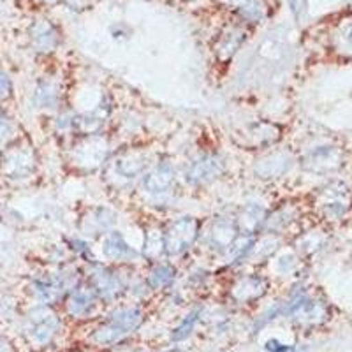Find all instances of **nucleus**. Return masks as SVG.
Masks as SVG:
<instances>
[{
	"label": "nucleus",
	"instance_id": "obj_1",
	"mask_svg": "<svg viewBox=\"0 0 352 352\" xmlns=\"http://www.w3.org/2000/svg\"><path fill=\"white\" fill-rule=\"evenodd\" d=\"M197 231H199V224H197L196 219L184 217V219L180 220H175V222L166 229L164 236H162L164 250L168 254H171V256L182 254L194 243V240H196L197 236Z\"/></svg>",
	"mask_w": 352,
	"mask_h": 352
},
{
	"label": "nucleus",
	"instance_id": "obj_2",
	"mask_svg": "<svg viewBox=\"0 0 352 352\" xmlns=\"http://www.w3.org/2000/svg\"><path fill=\"white\" fill-rule=\"evenodd\" d=\"M141 322V314L136 308H129V310H122L116 316L111 317L108 324L104 328H100L99 333L94 336V340L97 344H111V342L118 340L124 335L131 333L132 329L138 328Z\"/></svg>",
	"mask_w": 352,
	"mask_h": 352
},
{
	"label": "nucleus",
	"instance_id": "obj_3",
	"mask_svg": "<svg viewBox=\"0 0 352 352\" xmlns=\"http://www.w3.org/2000/svg\"><path fill=\"white\" fill-rule=\"evenodd\" d=\"M222 171V164H220L219 159H204L199 160L190 173H188V178L194 184H203V182H210L213 178L220 175Z\"/></svg>",
	"mask_w": 352,
	"mask_h": 352
},
{
	"label": "nucleus",
	"instance_id": "obj_4",
	"mask_svg": "<svg viewBox=\"0 0 352 352\" xmlns=\"http://www.w3.org/2000/svg\"><path fill=\"white\" fill-rule=\"evenodd\" d=\"M104 254L106 257H109L113 261H129L132 257H136V250L129 247L118 232H113L111 236L106 240Z\"/></svg>",
	"mask_w": 352,
	"mask_h": 352
},
{
	"label": "nucleus",
	"instance_id": "obj_5",
	"mask_svg": "<svg viewBox=\"0 0 352 352\" xmlns=\"http://www.w3.org/2000/svg\"><path fill=\"white\" fill-rule=\"evenodd\" d=\"M173 168L169 164H160L159 168L153 169L148 175L144 185L148 188L150 192H166L169 188V185L173 184Z\"/></svg>",
	"mask_w": 352,
	"mask_h": 352
},
{
	"label": "nucleus",
	"instance_id": "obj_6",
	"mask_svg": "<svg viewBox=\"0 0 352 352\" xmlns=\"http://www.w3.org/2000/svg\"><path fill=\"white\" fill-rule=\"evenodd\" d=\"M264 292V282L257 276H245L243 280L236 285L234 296L241 301H252L254 298H259Z\"/></svg>",
	"mask_w": 352,
	"mask_h": 352
},
{
	"label": "nucleus",
	"instance_id": "obj_7",
	"mask_svg": "<svg viewBox=\"0 0 352 352\" xmlns=\"http://www.w3.org/2000/svg\"><path fill=\"white\" fill-rule=\"evenodd\" d=\"M96 289L99 294H102V296H113V294H116L118 292V289H120V285H118V280H116L115 276L111 275V273L108 272H102L99 273V275L96 276Z\"/></svg>",
	"mask_w": 352,
	"mask_h": 352
},
{
	"label": "nucleus",
	"instance_id": "obj_8",
	"mask_svg": "<svg viewBox=\"0 0 352 352\" xmlns=\"http://www.w3.org/2000/svg\"><path fill=\"white\" fill-rule=\"evenodd\" d=\"M173 276H175V272L169 268L168 264H160L157 268L152 270L148 276V284L155 289H162L173 280Z\"/></svg>",
	"mask_w": 352,
	"mask_h": 352
},
{
	"label": "nucleus",
	"instance_id": "obj_9",
	"mask_svg": "<svg viewBox=\"0 0 352 352\" xmlns=\"http://www.w3.org/2000/svg\"><path fill=\"white\" fill-rule=\"evenodd\" d=\"M92 296L90 294H87V292H76L74 296L69 300V312L72 314V316H85V314L92 308Z\"/></svg>",
	"mask_w": 352,
	"mask_h": 352
},
{
	"label": "nucleus",
	"instance_id": "obj_10",
	"mask_svg": "<svg viewBox=\"0 0 352 352\" xmlns=\"http://www.w3.org/2000/svg\"><path fill=\"white\" fill-rule=\"evenodd\" d=\"M55 326L56 320L53 319V316H46V319L41 320V322H37V324L34 326V335H36V338L39 342L50 340L53 331H55Z\"/></svg>",
	"mask_w": 352,
	"mask_h": 352
},
{
	"label": "nucleus",
	"instance_id": "obj_11",
	"mask_svg": "<svg viewBox=\"0 0 352 352\" xmlns=\"http://www.w3.org/2000/svg\"><path fill=\"white\" fill-rule=\"evenodd\" d=\"M226 232H236L234 222H226V220L219 222V226L213 229V241H215V245H219V247H228L229 243H232L229 238H226Z\"/></svg>",
	"mask_w": 352,
	"mask_h": 352
},
{
	"label": "nucleus",
	"instance_id": "obj_12",
	"mask_svg": "<svg viewBox=\"0 0 352 352\" xmlns=\"http://www.w3.org/2000/svg\"><path fill=\"white\" fill-rule=\"evenodd\" d=\"M197 316H199V310H196V312L190 314V316H188L187 319L184 320V324H182L180 328L176 329V333H175V336H173V338H175V340H184L185 336H187L188 333H190V329H192L194 322H196V320H197Z\"/></svg>",
	"mask_w": 352,
	"mask_h": 352
},
{
	"label": "nucleus",
	"instance_id": "obj_13",
	"mask_svg": "<svg viewBox=\"0 0 352 352\" xmlns=\"http://www.w3.org/2000/svg\"><path fill=\"white\" fill-rule=\"evenodd\" d=\"M9 92H11V81L4 72H0V99L8 97Z\"/></svg>",
	"mask_w": 352,
	"mask_h": 352
},
{
	"label": "nucleus",
	"instance_id": "obj_14",
	"mask_svg": "<svg viewBox=\"0 0 352 352\" xmlns=\"http://www.w3.org/2000/svg\"><path fill=\"white\" fill-rule=\"evenodd\" d=\"M289 6H291L292 12H296L298 14V9H300V0H289Z\"/></svg>",
	"mask_w": 352,
	"mask_h": 352
}]
</instances>
